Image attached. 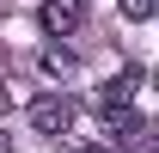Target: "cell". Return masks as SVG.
<instances>
[{"label": "cell", "instance_id": "2", "mask_svg": "<svg viewBox=\"0 0 159 153\" xmlns=\"http://www.w3.org/2000/svg\"><path fill=\"white\" fill-rule=\"evenodd\" d=\"M135 92H141V74L129 67V74H116V80L98 92V110H104V116H129V110H135Z\"/></svg>", "mask_w": 159, "mask_h": 153}, {"label": "cell", "instance_id": "5", "mask_svg": "<svg viewBox=\"0 0 159 153\" xmlns=\"http://www.w3.org/2000/svg\"><path fill=\"white\" fill-rule=\"evenodd\" d=\"M43 67H49V74H67V67H74V55H61V49H49V55H43Z\"/></svg>", "mask_w": 159, "mask_h": 153}, {"label": "cell", "instance_id": "1", "mask_svg": "<svg viewBox=\"0 0 159 153\" xmlns=\"http://www.w3.org/2000/svg\"><path fill=\"white\" fill-rule=\"evenodd\" d=\"M31 129L37 135H67L74 129V98L67 92H37L31 98Z\"/></svg>", "mask_w": 159, "mask_h": 153}, {"label": "cell", "instance_id": "4", "mask_svg": "<svg viewBox=\"0 0 159 153\" xmlns=\"http://www.w3.org/2000/svg\"><path fill=\"white\" fill-rule=\"evenodd\" d=\"M116 6H122V19H153V12H159V0H116Z\"/></svg>", "mask_w": 159, "mask_h": 153}, {"label": "cell", "instance_id": "3", "mask_svg": "<svg viewBox=\"0 0 159 153\" xmlns=\"http://www.w3.org/2000/svg\"><path fill=\"white\" fill-rule=\"evenodd\" d=\"M43 31H49V37H67V31H80V19H86V6H80V0H43Z\"/></svg>", "mask_w": 159, "mask_h": 153}, {"label": "cell", "instance_id": "6", "mask_svg": "<svg viewBox=\"0 0 159 153\" xmlns=\"http://www.w3.org/2000/svg\"><path fill=\"white\" fill-rule=\"evenodd\" d=\"M6 110H12V98H6V92H0V116H6Z\"/></svg>", "mask_w": 159, "mask_h": 153}, {"label": "cell", "instance_id": "7", "mask_svg": "<svg viewBox=\"0 0 159 153\" xmlns=\"http://www.w3.org/2000/svg\"><path fill=\"white\" fill-rule=\"evenodd\" d=\"M80 153H110V147H80Z\"/></svg>", "mask_w": 159, "mask_h": 153}]
</instances>
